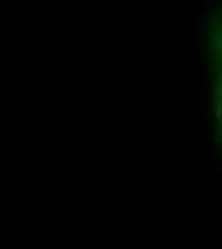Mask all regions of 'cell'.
I'll return each mask as SVG.
<instances>
[{
    "label": "cell",
    "mask_w": 222,
    "mask_h": 249,
    "mask_svg": "<svg viewBox=\"0 0 222 249\" xmlns=\"http://www.w3.org/2000/svg\"><path fill=\"white\" fill-rule=\"evenodd\" d=\"M209 65L213 81V106H215V127L216 140L222 150V12L216 15L211 29L209 42Z\"/></svg>",
    "instance_id": "cell-1"
}]
</instances>
